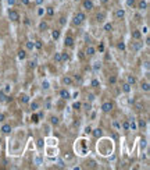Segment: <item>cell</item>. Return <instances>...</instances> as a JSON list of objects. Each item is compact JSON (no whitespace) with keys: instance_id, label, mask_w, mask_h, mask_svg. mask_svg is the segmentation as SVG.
<instances>
[{"instance_id":"obj_1","label":"cell","mask_w":150,"mask_h":170,"mask_svg":"<svg viewBox=\"0 0 150 170\" xmlns=\"http://www.w3.org/2000/svg\"><path fill=\"white\" fill-rule=\"evenodd\" d=\"M85 21H86V13L84 10H79V11L74 13L72 21H71L74 26H81L82 24H85Z\"/></svg>"},{"instance_id":"obj_2","label":"cell","mask_w":150,"mask_h":170,"mask_svg":"<svg viewBox=\"0 0 150 170\" xmlns=\"http://www.w3.org/2000/svg\"><path fill=\"white\" fill-rule=\"evenodd\" d=\"M7 17L11 23H19V21H21V15H19V13L17 11V10H14V8H8Z\"/></svg>"},{"instance_id":"obj_3","label":"cell","mask_w":150,"mask_h":170,"mask_svg":"<svg viewBox=\"0 0 150 170\" xmlns=\"http://www.w3.org/2000/svg\"><path fill=\"white\" fill-rule=\"evenodd\" d=\"M100 110L106 114L111 113L113 110H114V102H113V100H104V102L101 103V106H100Z\"/></svg>"},{"instance_id":"obj_4","label":"cell","mask_w":150,"mask_h":170,"mask_svg":"<svg viewBox=\"0 0 150 170\" xmlns=\"http://www.w3.org/2000/svg\"><path fill=\"white\" fill-rule=\"evenodd\" d=\"M60 84H61V87H72L74 85V78L71 76H63L61 78H60Z\"/></svg>"},{"instance_id":"obj_5","label":"cell","mask_w":150,"mask_h":170,"mask_svg":"<svg viewBox=\"0 0 150 170\" xmlns=\"http://www.w3.org/2000/svg\"><path fill=\"white\" fill-rule=\"evenodd\" d=\"M81 7H82L84 11H93V8H95V3H93V0H82Z\"/></svg>"},{"instance_id":"obj_6","label":"cell","mask_w":150,"mask_h":170,"mask_svg":"<svg viewBox=\"0 0 150 170\" xmlns=\"http://www.w3.org/2000/svg\"><path fill=\"white\" fill-rule=\"evenodd\" d=\"M63 45H64V48H74V45H75V38H74L71 34H67L66 36H64Z\"/></svg>"},{"instance_id":"obj_7","label":"cell","mask_w":150,"mask_h":170,"mask_svg":"<svg viewBox=\"0 0 150 170\" xmlns=\"http://www.w3.org/2000/svg\"><path fill=\"white\" fill-rule=\"evenodd\" d=\"M96 53H97L96 48H95L92 43H88V45H86V48H85V56L86 57H93Z\"/></svg>"},{"instance_id":"obj_8","label":"cell","mask_w":150,"mask_h":170,"mask_svg":"<svg viewBox=\"0 0 150 170\" xmlns=\"http://www.w3.org/2000/svg\"><path fill=\"white\" fill-rule=\"evenodd\" d=\"M58 96L61 99H64V100H68V99H71V92H69L68 88L63 87L60 91H58Z\"/></svg>"},{"instance_id":"obj_9","label":"cell","mask_w":150,"mask_h":170,"mask_svg":"<svg viewBox=\"0 0 150 170\" xmlns=\"http://www.w3.org/2000/svg\"><path fill=\"white\" fill-rule=\"evenodd\" d=\"M125 15H127L125 8L118 7V8L114 10V18H116V20H124V18H125Z\"/></svg>"},{"instance_id":"obj_10","label":"cell","mask_w":150,"mask_h":170,"mask_svg":"<svg viewBox=\"0 0 150 170\" xmlns=\"http://www.w3.org/2000/svg\"><path fill=\"white\" fill-rule=\"evenodd\" d=\"M13 131V127L8 123H3L1 124V127H0V132L3 134V135H10Z\"/></svg>"},{"instance_id":"obj_11","label":"cell","mask_w":150,"mask_h":170,"mask_svg":"<svg viewBox=\"0 0 150 170\" xmlns=\"http://www.w3.org/2000/svg\"><path fill=\"white\" fill-rule=\"evenodd\" d=\"M136 8H138L139 11H146L147 8H149L147 0H139L138 3H136Z\"/></svg>"},{"instance_id":"obj_12","label":"cell","mask_w":150,"mask_h":170,"mask_svg":"<svg viewBox=\"0 0 150 170\" xmlns=\"http://www.w3.org/2000/svg\"><path fill=\"white\" fill-rule=\"evenodd\" d=\"M106 18H107V14L104 11H99L96 14V17H95V20H96V23L97 24H103L106 23Z\"/></svg>"},{"instance_id":"obj_13","label":"cell","mask_w":150,"mask_h":170,"mask_svg":"<svg viewBox=\"0 0 150 170\" xmlns=\"http://www.w3.org/2000/svg\"><path fill=\"white\" fill-rule=\"evenodd\" d=\"M142 36H143V34L140 29H132L131 31V38L134 39V41H140Z\"/></svg>"},{"instance_id":"obj_14","label":"cell","mask_w":150,"mask_h":170,"mask_svg":"<svg viewBox=\"0 0 150 170\" xmlns=\"http://www.w3.org/2000/svg\"><path fill=\"white\" fill-rule=\"evenodd\" d=\"M18 100H19V103H22V105H27V103L31 102V96H29L28 94H19Z\"/></svg>"},{"instance_id":"obj_15","label":"cell","mask_w":150,"mask_h":170,"mask_svg":"<svg viewBox=\"0 0 150 170\" xmlns=\"http://www.w3.org/2000/svg\"><path fill=\"white\" fill-rule=\"evenodd\" d=\"M121 92H124V94H131L132 92V85H129V84L127 82V81H124L122 84H121Z\"/></svg>"},{"instance_id":"obj_16","label":"cell","mask_w":150,"mask_h":170,"mask_svg":"<svg viewBox=\"0 0 150 170\" xmlns=\"http://www.w3.org/2000/svg\"><path fill=\"white\" fill-rule=\"evenodd\" d=\"M49 123L53 125V127H57V125H60V123H61V121H60V117H58V116H56V114H51V116L49 117Z\"/></svg>"},{"instance_id":"obj_17","label":"cell","mask_w":150,"mask_h":170,"mask_svg":"<svg viewBox=\"0 0 150 170\" xmlns=\"http://www.w3.org/2000/svg\"><path fill=\"white\" fill-rule=\"evenodd\" d=\"M90 134H92L96 140H99V138H101L103 137V130L100 128V127H96V128H92V131H90Z\"/></svg>"},{"instance_id":"obj_18","label":"cell","mask_w":150,"mask_h":170,"mask_svg":"<svg viewBox=\"0 0 150 170\" xmlns=\"http://www.w3.org/2000/svg\"><path fill=\"white\" fill-rule=\"evenodd\" d=\"M50 36H51V39H53L54 42L58 41V39L61 38V31L60 29H51L50 31Z\"/></svg>"},{"instance_id":"obj_19","label":"cell","mask_w":150,"mask_h":170,"mask_svg":"<svg viewBox=\"0 0 150 170\" xmlns=\"http://www.w3.org/2000/svg\"><path fill=\"white\" fill-rule=\"evenodd\" d=\"M38 29L40 31V32H46V31H49V23L45 21V20H42L38 25Z\"/></svg>"},{"instance_id":"obj_20","label":"cell","mask_w":150,"mask_h":170,"mask_svg":"<svg viewBox=\"0 0 150 170\" xmlns=\"http://www.w3.org/2000/svg\"><path fill=\"white\" fill-rule=\"evenodd\" d=\"M11 100V98H10V95L4 94L1 89H0V103H8Z\"/></svg>"},{"instance_id":"obj_21","label":"cell","mask_w":150,"mask_h":170,"mask_svg":"<svg viewBox=\"0 0 150 170\" xmlns=\"http://www.w3.org/2000/svg\"><path fill=\"white\" fill-rule=\"evenodd\" d=\"M125 81H127L129 85H132V87L138 84V78H136L134 74H128V76H127V79H125Z\"/></svg>"},{"instance_id":"obj_22","label":"cell","mask_w":150,"mask_h":170,"mask_svg":"<svg viewBox=\"0 0 150 170\" xmlns=\"http://www.w3.org/2000/svg\"><path fill=\"white\" fill-rule=\"evenodd\" d=\"M119 130H121V131H124L125 134L131 131V130H129V121H128V120H124L122 123L119 124Z\"/></svg>"},{"instance_id":"obj_23","label":"cell","mask_w":150,"mask_h":170,"mask_svg":"<svg viewBox=\"0 0 150 170\" xmlns=\"http://www.w3.org/2000/svg\"><path fill=\"white\" fill-rule=\"evenodd\" d=\"M45 14L51 18V17H54V14H56V8H54L53 6H47V7L45 8Z\"/></svg>"},{"instance_id":"obj_24","label":"cell","mask_w":150,"mask_h":170,"mask_svg":"<svg viewBox=\"0 0 150 170\" xmlns=\"http://www.w3.org/2000/svg\"><path fill=\"white\" fill-rule=\"evenodd\" d=\"M28 56V53L25 49H19L18 52H17V57H18V60H25Z\"/></svg>"},{"instance_id":"obj_25","label":"cell","mask_w":150,"mask_h":170,"mask_svg":"<svg viewBox=\"0 0 150 170\" xmlns=\"http://www.w3.org/2000/svg\"><path fill=\"white\" fill-rule=\"evenodd\" d=\"M103 31L104 32H113L114 31V25L111 23H103Z\"/></svg>"},{"instance_id":"obj_26","label":"cell","mask_w":150,"mask_h":170,"mask_svg":"<svg viewBox=\"0 0 150 170\" xmlns=\"http://www.w3.org/2000/svg\"><path fill=\"white\" fill-rule=\"evenodd\" d=\"M140 89H142L143 92H149L150 91V84H149V81H142L140 82Z\"/></svg>"},{"instance_id":"obj_27","label":"cell","mask_w":150,"mask_h":170,"mask_svg":"<svg viewBox=\"0 0 150 170\" xmlns=\"http://www.w3.org/2000/svg\"><path fill=\"white\" fill-rule=\"evenodd\" d=\"M29 106H31L32 112H38L39 107H40V103H39L38 100H32V102H29Z\"/></svg>"},{"instance_id":"obj_28","label":"cell","mask_w":150,"mask_h":170,"mask_svg":"<svg viewBox=\"0 0 150 170\" xmlns=\"http://www.w3.org/2000/svg\"><path fill=\"white\" fill-rule=\"evenodd\" d=\"M92 68H93V71L97 73L101 70V61L100 60H96V61H93V64H92Z\"/></svg>"},{"instance_id":"obj_29","label":"cell","mask_w":150,"mask_h":170,"mask_svg":"<svg viewBox=\"0 0 150 170\" xmlns=\"http://www.w3.org/2000/svg\"><path fill=\"white\" fill-rule=\"evenodd\" d=\"M25 50H27V52H32V50H35L34 41H27L25 42Z\"/></svg>"},{"instance_id":"obj_30","label":"cell","mask_w":150,"mask_h":170,"mask_svg":"<svg viewBox=\"0 0 150 170\" xmlns=\"http://www.w3.org/2000/svg\"><path fill=\"white\" fill-rule=\"evenodd\" d=\"M11 89H13V85H11L10 82H6V84H4V87L1 88V91H3L4 94H7V95H10Z\"/></svg>"},{"instance_id":"obj_31","label":"cell","mask_w":150,"mask_h":170,"mask_svg":"<svg viewBox=\"0 0 150 170\" xmlns=\"http://www.w3.org/2000/svg\"><path fill=\"white\" fill-rule=\"evenodd\" d=\"M128 121H129V130H131V131H136V130H138L136 120H135V119H131V120H128Z\"/></svg>"},{"instance_id":"obj_32","label":"cell","mask_w":150,"mask_h":170,"mask_svg":"<svg viewBox=\"0 0 150 170\" xmlns=\"http://www.w3.org/2000/svg\"><path fill=\"white\" fill-rule=\"evenodd\" d=\"M53 61L54 63H61V52H54Z\"/></svg>"},{"instance_id":"obj_33","label":"cell","mask_w":150,"mask_h":170,"mask_svg":"<svg viewBox=\"0 0 150 170\" xmlns=\"http://www.w3.org/2000/svg\"><path fill=\"white\" fill-rule=\"evenodd\" d=\"M31 121L34 123V124H39V121H40V119H39V116H38V113H36V112H32Z\"/></svg>"},{"instance_id":"obj_34","label":"cell","mask_w":150,"mask_h":170,"mask_svg":"<svg viewBox=\"0 0 150 170\" xmlns=\"http://www.w3.org/2000/svg\"><path fill=\"white\" fill-rule=\"evenodd\" d=\"M72 109L75 110V112H81V110H82V102H79V100L74 102L72 103Z\"/></svg>"},{"instance_id":"obj_35","label":"cell","mask_w":150,"mask_h":170,"mask_svg":"<svg viewBox=\"0 0 150 170\" xmlns=\"http://www.w3.org/2000/svg\"><path fill=\"white\" fill-rule=\"evenodd\" d=\"M117 49H118L119 52H125V50H127V45H125V42L119 41L118 43H117Z\"/></svg>"},{"instance_id":"obj_36","label":"cell","mask_w":150,"mask_h":170,"mask_svg":"<svg viewBox=\"0 0 150 170\" xmlns=\"http://www.w3.org/2000/svg\"><path fill=\"white\" fill-rule=\"evenodd\" d=\"M82 109L86 112V113H89L90 110H92V102H86V103H82Z\"/></svg>"},{"instance_id":"obj_37","label":"cell","mask_w":150,"mask_h":170,"mask_svg":"<svg viewBox=\"0 0 150 170\" xmlns=\"http://www.w3.org/2000/svg\"><path fill=\"white\" fill-rule=\"evenodd\" d=\"M34 45H35V49H36V50H42L43 49V41H40V39L35 41Z\"/></svg>"},{"instance_id":"obj_38","label":"cell","mask_w":150,"mask_h":170,"mask_svg":"<svg viewBox=\"0 0 150 170\" xmlns=\"http://www.w3.org/2000/svg\"><path fill=\"white\" fill-rule=\"evenodd\" d=\"M69 60V53L68 52H61V63H66Z\"/></svg>"},{"instance_id":"obj_39","label":"cell","mask_w":150,"mask_h":170,"mask_svg":"<svg viewBox=\"0 0 150 170\" xmlns=\"http://www.w3.org/2000/svg\"><path fill=\"white\" fill-rule=\"evenodd\" d=\"M36 14H38L39 18H42L43 15H45V7L42 6H38V10H36Z\"/></svg>"},{"instance_id":"obj_40","label":"cell","mask_w":150,"mask_h":170,"mask_svg":"<svg viewBox=\"0 0 150 170\" xmlns=\"http://www.w3.org/2000/svg\"><path fill=\"white\" fill-rule=\"evenodd\" d=\"M58 24H60V26H66L67 25V17L66 15H61V17L58 18Z\"/></svg>"},{"instance_id":"obj_41","label":"cell","mask_w":150,"mask_h":170,"mask_svg":"<svg viewBox=\"0 0 150 170\" xmlns=\"http://www.w3.org/2000/svg\"><path fill=\"white\" fill-rule=\"evenodd\" d=\"M117 76H110L108 77V85H116L117 84Z\"/></svg>"},{"instance_id":"obj_42","label":"cell","mask_w":150,"mask_h":170,"mask_svg":"<svg viewBox=\"0 0 150 170\" xmlns=\"http://www.w3.org/2000/svg\"><path fill=\"white\" fill-rule=\"evenodd\" d=\"M90 87L92 88H99L100 87V81L97 78H93L92 81H90Z\"/></svg>"},{"instance_id":"obj_43","label":"cell","mask_w":150,"mask_h":170,"mask_svg":"<svg viewBox=\"0 0 150 170\" xmlns=\"http://www.w3.org/2000/svg\"><path fill=\"white\" fill-rule=\"evenodd\" d=\"M96 52H99V53H104V42H100L99 46L96 48Z\"/></svg>"},{"instance_id":"obj_44","label":"cell","mask_w":150,"mask_h":170,"mask_svg":"<svg viewBox=\"0 0 150 170\" xmlns=\"http://www.w3.org/2000/svg\"><path fill=\"white\" fill-rule=\"evenodd\" d=\"M36 147H38L39 149H42V148L45 147V141H43V138H39V140L36 141Z\"/></svg>"},{"instance_id":"obj_45","label":"cell","mask_w":150,"mask_h":170,"mask_svg":"<svg viewBox=\"0 0 150 170\" xmlns=\"http://www.w3.org/2000/svg\"><path fill=\"white\" fill-rule=\"evenodd\" d=\"M136 4V0H127V6L128 7H134Z\"/></svg>"},{"instance_id":"obj_46","label":"cell","mask_w":150,"mask_h":170,"mask_svg":"<svg viewBox=\"0 0 150 170\" xmlns=\"http://www.w3.org/2000/svg\"><path fill=\"white\" fill-rule=\"evenodd\" d=\"M88 99H89V102H93L96 99V96H95V94H88Z\"/></svg>"},{"instance_id":"obj_47","label":"cell","mask_w":150,"mask_h":170,"mask_svg":"<svg viewBox=\"0 0 150 170\" xmlns=\"http://www.w3.org/2000/svg\"><path fill=\"white\" fill-rule=\"evenodd\" d=\"M4 120H6V114H4L3 112H0V123H3Z\"/></svg>"},{"instance_id":"obj_48","label":"cell","mask_w":150,"mask_h":170,"mask_svg":"<svg viewBox=\"0 0 150 170\" xmlns=\"http://www.w3.org/2000/svg\"><path fill=\"white\" fill-rule=\"evenodd\" d=\"M42 88L43 89H49V82H47V81H45V82H42Z\"/></svg>"},{"instance_id":"obj_49","label":"cell","mask_w":150,"mask_h":170,"mask_svg":"<svg viewBox=\"0 0 150 170\" xmlns=\"http://www.w3.org/2000/svg\"><path fill=\"white\" fill-rule=\"evenodd\" d=\"M74 81H78V82H82V77L79 76V74H77V76H75V78H74Z\"/></svg>"},{"instance_id":"obj_50","label":"cell","mask_w":150,"mask_h":170,"mask_svg":"<svg viewBox=\"0 0 150 170\" xmlns=\"http://www.w3.org/2000/svg\"><path fill=\"white\" fill-rule=\"evenodd\" d=\"M113 125H114V127H116L117 130H119V123H118V121H117V120H114V121H113Z\"/></svg>"},{"instance_id":"obj_51","label":"cell","mask_w":150,"mask_h":170,"mask_svg":"<svg viewBox=\"0 0 150 170\" xmlns=\"http://www.w3.org/2000/svg\"><path fill=\"white\" fill-rule=\"evenodd\" d=\"M90 131H92V127H85V134H90Z\"/></svg>"},{"instance_id":"obj_52","label":"cell","mask_w":150,"mask_h":170,"mask_svg":"<svg viewBox=\"0 0 150 170\" xmlns=\"http://www.w3.org/2000/svg\"><path fill=\"white\" fill-rule=\"evenodd\" d=\"M24 24H25V25H29V24H31V21H29V18H28V17H25V18H24Z\"/></svg>"},{"instance_id":"obj_53","label":"cell","mask_w":150,"mask_h":170,"mask_svg":"<svg viewBox=\"0 0 150 170\" xmlns=\"http://www.w3.org/2000/svg\"><path fill=\"white\" fill-rule=\"evenodd\" d=\"M78 95H79V92H78V91H77V92H74V94H72V95H71V98H74V99H77V98H78Z\"/></svg>"},{"instance_id":"obj_54","label":"cell","mask_w":150,"mask_h":170,"mask_svg":"<svg viewBox=\"0 0 150 170\" xmlns=\"http://www.w3.org/2000/svg\"><path fill=\"white\" fill-rule=\"evenodd\" d=\"M7 3H8V6H14V4H16V0H7Z\"/></svg>"},{"instance_id":"obj_55","label":"cell","mask_w":150,"mask_h":170,"mask_svg":"<svg viewBox=\"0 0 150 170\" xmlns=\"http://www.w3.org/2000/svg\"><path fill=\"white\" fill-rule=\"evenodd\" d=\"M43 2H45V0H35V3L38 4V6H42V4H43Z\"/></svg>"},{"instance_id":"obj_56","label":"cell","mask_w":150,"mask_h":170,"mask_svg":"<svg viewBox=\"0 0 150 170\" xmlns=\"http://www.w3.org/2000/svg\"><path fill=\"white\" fill-rule=\"evenodd\" d=\"M21 3H22L24 6H28V4H29V0H21Z\"/></svg>"},{"instance_id":"obj_57","label":"cell","mask_w":150,"mask_h":170,"mask_svg":"<svg viewBox=\"0 0 150 170\" xmlns=\"http://www.w3.org/2000/svg\"><path fill=\"white\" fill-rule=\"evenodd\" d=\"M38 116H39V119H43V116H45V113H43V112H38Z\"/></svg>"},{"instance_id":"obj_58","label":"cell","mask_w":150,"mask_h":170,"mask_svg":"<svg viewBox=\"0 0 150 170\" xmlns=\"http://www.w3.org/2000/svg\"><path fill=\"white\" fill-rule=\"evenodd\" d=\"M108 3V0H100V4H103V6H104V4H107Z\"/></svg>"},{"instance_id":"obj_59","label":"cell","mask_w":150,"mask_h":170,"mask_svg":"<svg viewBox=\"0 0 150 170\" xmlns=\"http://www.w3.org/2000/svg\"><path fill=\"white\" fill-rule=\"evenodd\" d=\"M128 102L131 103V105H134V103H135V99H134V98H132V99H131V98H129V99H128Z\"/></svg>"},{"instance_id":"obj_60","label":"cell","mask_w":150,"mask_h":170,"mask_svg":"<svg viewBox=\"0 0 150 170\" xmlns=\"http://www.w3.org/2000/svg\"><path fill=\"white\" fill-rule=\"evenodd\" d=\"M58 2H64V0H58Z\"/></svg>"}]
</instances>
